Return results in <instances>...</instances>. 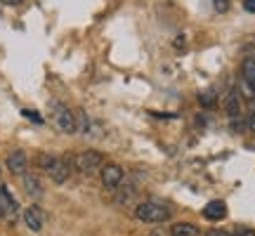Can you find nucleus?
Listing matches in <instances>:
<instances>
[{
	"label": "nucleus",
	"instance_id": "nucleus-12",
	"mask_svg": "<svg viewBox=\"0 0 255 236\" xmlns=\"http://www.w3.org/2000/svg\"><path fill=\"white\" fill-rule=\"evenodd\" d=\"M227 114L232 120H237V118H241V95H239V90H232L227 97Z\"/></svg>",
	"mask_w": 255,
	"mask_h": 236
},
{
	"label": "nucleus",
	"instance_id": "nucleus-4",
	"mask_svg": "<svg viewBox=\"0 0 255 236\" xmlns=\"http://www.w3.org/2000/svg\"><path fill=\"white\" fill-rule=\"evenodd\" d=\"M71 170H73V161L71 158H57L55 161V165L47 170L50 173V177H52V182H57V184H64V182L71 177Z\"/></svg>",
	"mask_w": 255,
	"mask_h": 236
},
{
	"label": "nucleus",
	"instance_id": "nucleus-18",
	"mask_svg": "<svg viewBox=\"0 0 255 236\" xmlns=\"http://www.w3.org/2000/svg\"><path fill=\"white\" fill-rule=\"evenodd\" d=\"M213 2H215V9H218V12H227L229 9V0H213Z\"/></svg>",
	"mask_w": 255,
	"mask_h": 236
},
{
	"label": "nucleus",
	"instance_id": "nucleus-3",
	"mask_svg": "<svg viewBox=\"0 0 255 236\" xmlns=\"http://www.w3.org/2000/svg\"><path fill=\"white\" fill-rule=\"evenodd\" d=\"M100 177L107 189H119L121 182L126 180V173H123V168L119 163H104L100 168Z\"/></svg>",
	"mask_w": 255,
	"mask_h": 236
},
{
	"label": "nucleus",
	"instance_id": "nucleus-23",
	"mask_svg": "<svg viewBox=\"0 0 255 236\" xmlns=\"http://www.w3.org/2000/svg\"><path fill=\"white\" fill-rule=\"evenodd\" d=\"M0 218H2V210H0Z\"/></svg>",
	"mask_w": 255,
	"mask_h": 236
},
{
	"label": "nucleus",
	"instance_id": "nucleus-8",
	"mask_svg": "<svg viewBox=\"0 0 255 236\" xmlns=\"http://www.w3.org/2000/svg\"><path fill=\"white\" fill-rule=\"evenodd\" d=\"M26 165H28V158H26V154H24V151H12V154L7 156L9 173L24 175V173H26Z\"/></svg>",
	"mask_w": 255,
	"mask_h": 236
},
{
	"label": "nucleus",
	"instance_id": "nucleus-15",
	"mask_svg": "<svg viewBox=\"0 0 255 236\" xmlns=\"http://www.w3.org/2000/svg\"><path fill=\"white\" fill-rule=\"evenodd\" d=\"M55 161H57V156H50V154H40V156H38V161H36V163L40 165V168H45V170H50V168L55 165Z\"/></svg>",
	"mask_w": 255,
	"mask_h": 236
},
{
	"label": "nucleus",
	"instance_id": "nucleus-1",
	"mask_svg": "<svg viewBox=\"0 0 255 236\" xmlns=\"http://www.w3.org/2000/svg\"><path fill=\"white\" fill-rule=\"evenodd\" d=\"M135 215L139 222H149V225H158V222H168L170 220V206H165L161 201H144V203H139L135 208Z\"/></svg>",
	"mask_w": 255,
	"mask_h": 236
},
{
	"label": "nucleus",
	"instance_id": "nucleus-16",
	"mask_svg": "<svg viewBox=\"0 0 255 236\" xmlns=\"http://www.w3.org/2000/svg\"><path fill=\"white\" fill-rule=\"evenodd\" d=\"M206 236H234V232L232 229H208Z\"/></svg>",
	"mask_w": 255,
	"mask_h": 236
},
{
	"label": "nucleus",
	"instance_id": "nucleus-13",
	"mask_svg": "<svg viewBox=\"0 0 255 236\" xmlns=\"http://www.w3.org/2000/svg\"><path fill=\"white\" fill-rule=\"evenodd\" d=\"M241 78L248 81L251 85H255V59L253 57L244 59V64H241Z\"/></svg>",
	"mask_w": 255,
	"mask_h": 236
},
{
	"label": "nucleus",
	"instance_id": "nucleus-24",
	"mask_svg": "<svg viewBox=\"0 0 255 236\" xmlns=\"http://www.w3.org/2000/svg\"><path fill=\"white\" fill-rule=\"evenodd\" d=\"M154 236H161V234H154Z\"/></svg>",
	"mask_w": 255,
	"mask_h": 236
},
{
	"label": "nucleus",
	"instance_id": "nucleus-14",
	"mask_svg": "<svg viewBox=\"0 0 255 236\" xmlns=\"http://www.w3.org/2000/svg\"><path fill=\"white\" fill-rule=\"evenodd\" d=\"M76 130H81V132L90 130V118L85 116L83 111H76Z\"/></svg>",
	"mask_w": 255,
	"mask_h": 236
},
{
	"label": "nucleus",
	"instance_id": "nucleus-22",
	"mask_svg": "<svg viewBox=\"0 0 255 236\" xmlns=\"http://www.w3.org/2000/svg\"><path fill=\"white\" fill-rule=\"evenodd\" d=\"M0 2H5V5H19L21 0H0Z\"/></svg>",
	"mask_w": 255,
	"mask_h": 236
},
{
	"label": "nucleus",
	"instance_id": "nucleus-9",
	"mask_svg": "<svg viewBox=\"0 0 255 236\" xmlns=\"http://www.w3.org/2000/svg\"><path fill=\"white\" fill-rule=\"evenodd\" d=\"M21 182H24V191H26L31 199H40L43 196V184H40V180H38L36 175L24 173L21 175Z\"/></svg>",
	"mask_w": 255,
	"mask_h": 236
},
{
	"label": "nucleus",
	"instance_id": "nucleus-11",
	"mask_svg": "<svg viewBox=\"0 0 255 236\" xmlns=\"http://www.w3.org/2000/svg\"><path fill=\"white\" fill-rule=\"evenodd\" d=\"M170 236H201V232L191 222H175L170 227Z\"/></svg>",
	"mask_w": 255,
	"mask_h": 236
},
{
	"label": "nucleus",
	"instance_id": "nucleus-10",
	"mask_svg": "<svg viewBox=\"0 0 255 236\" xmlns=\"http://www.w3.org/2000/svg\"><path fill=\"white\" fill-rule=\"evenodd\" d=\"M0 210H2V215H12V218L17 213V201L12 199V194L5 184H0Z\"/></svg>",
	"mask_w": 255,
	"mask_h": 236
},
{
	"label": "nucleus",
	"instance_id": "nucleus-6",
	"mask_svg": "<svg viewBox=\"0 0 255 236\" xmlns=\"http://www.w3.org/2000/svg\"><path fill=\"white\" fill-rule=\"evenodd\" d=\"M55 120H57V127L62 132H76V114L66 107H59L55 114Z\"/></svg>",
	"mask_w": 255,
	"mask_h": 236
},
{
	"label": "nucleus",
	"instance_id": "nucleus-19",
	"mask_svg": "<svg viewBox=\"0 0 255 236\" xmlns=\"http://www.w3.org/2000/svg\"><path fill=\"white\" fill-rule=\"evenodd\" d=\"M234 232V236H255L253 229H232Z\"/></svg>",
	"mask_w": 255,
	"mask_h": 236
},
{
	"label": "nucleus",
	"instance_id": "nucleus-21",
	"mask_svg": "<svg viewBox=\"0 0 255 236\" xmlns=\"http://www.w3.org/2000/svg\"><path fill=\"white\" fill-rule=\"evenodd\" d=\"M244 9L246 12H255V0H244Z\"/></svg>",
	"mask_w": 255,
	"mask_h": 236
},
{
	"label": "nucleus",
	"instance_id": "nucleus-17",
	"mask_svg": "<svg viewBox=\"0 0 255 236\" xmlns=\"http://www.w3.org/2000/svg\"><path fill=\"white\" fill-rule=\"evenodd\" d=\"M199 104H201V107H213V104H215V100H213V92L201 95V97H199Z\"/></svg>",
	"mask_w": 255,
	"mask_h": 236
},
{
	"label": "nucleus",
	"instance_id": "nucleus-7",
	"mask_svg": "<svg viewBox=\"0 0 255 236\" xmlns=\"http://www.w3.org/2000/svg\"><path fill=\"white\" fill-rule=\"evenodd\" d=\"M203 218L210 222H220V220L227 218V203L225 201H210L203 208Z\"/></svg>",
	"mask_w": 255,
	"mask_h": 236
},
{
	"label": "nucleus",
	"instance_id": "nucleus-5",
	"mask_svg": "<svg viewBox=\"0 0 255 236\" xmlns=\"http://www.w3.org/2000/svg\"><path fill=\"white\" fill-rule=\"evenodd\" d=\"M21 218H24V225H26L31 232H40V229H43V222H45L43 210L38 208V206H28V208L21 213Z\"/></svg>",
	"mask_w": 255,
	"mask_h": 236
},
{
	"label": "nucleus",
	"instance_id": "nucleus-2",
	"mask_svg": "<svg viewBox=\"0 0 255 236\" xmlns=\"http://www.w3.org/2000/svg\"><path fill=\"white\" fill-rule=\"evenodd\" d=\"M73 165H76V170H81L83 175H92L104 165V156H102L100 151H95V149H88V151H81V154L73 158Z\"/></svg>",
	"mask_w": 255,
	"mask_h": 236
},
{
	"label": "nucleus",
	"instance_id": "nucleus-20",
	"mask_svg": "<svg viewBox=\"0 0 255 236\" xmlns=\"http://www.w3.org/2000/svg\"><path fill=\"white\" fill-rule=\"evenodd\" d=\"M24 116H28V118H31V120H33V123H43V118H40V116H38V114H36V111H24Z\"/></svg>",
	"mask_w": 255,
	"mask_h": 236
}]
</instances>
